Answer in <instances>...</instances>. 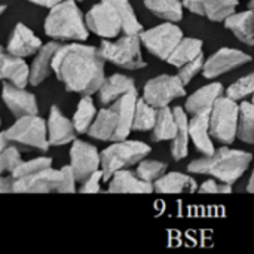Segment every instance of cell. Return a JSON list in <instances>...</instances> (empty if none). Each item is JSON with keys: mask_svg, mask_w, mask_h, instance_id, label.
Returning a JSON list of instances; mask_svg holds the SVG:
<instances>
[{"mask_svg": "<svg viewBox=\"0 0 254 254\" xmlns=\"http://www.w3.org/2000/svg\"><path fill=\"white\" fill-rule=\"evenodd\" d=\"M104 64L106 60L98 48L71 42L60 45L52 58V71L65 91L92 95L100 89L106 77Z\"/></svg>", "mask_w": 254, "mask_h": 254, "instance_id": "6da1fadb", "label": "cell"}, {"mask_svg": "<svg viewBox=\"0 0 254 254\" xmlns=\"http://www.w3.org/2000/svg\"><path fill=\"white\" fill-rule=\"evenodd\" d=\"M85 21L88 30L101 39L140 34L144 28L129 0H100L85 13Z\"/></svg>", "mask_w": 254, "mask_h": 254, "instance_id": "7a4b0ae2", "label": "cell"}, {"mask_svg": "<svg viewBox=\"0 0 254 254\" xmlns=\"http://www.w3.org/2000/svg\"><path fill=\"white\" fill-rule=\"evenodd\" d=\"M137 98L138 91L127 92L110 106L98 110L88 129V135L100 141H119L128 138L132 131V116Z\"/></svg>", "mask_w": 254, "mask_h": 254, "instance_id": "3957f363", "label": "cell"}, {"mask_svg": "<svg viewBox=\"0 0 254 254\" xmlns=\"http://www.w3.org/2000/svg\"><path fill=\"white\" fill-rule=\"evenodd\" d=\"M253 161V155L246 150L231 149L228 144H223L220 149H216L213 155L201 156L193 159L188 165L190 174L210 176L223 183L234 185L237 183L249 170Z\"/></svg>", "mask_w": 254, "mask_h": 254, "instance_id": "277c9868", "label": "cell"}, {"mask_svg": "<svg viewBox=\"0 0 254 254\" xmlns=\"http://www.w3.org/2000/svg\"><path fill=\"white\" fill-rule=\"evenodd\" d=\"M45 34L57 42H85L89 30L76 0H61L49 9L43 24Z\"/></svg>", "mask_w": 254, "mask_h": 254, "instance_id": "5b68a950", "label": "cell"}, {"mask_svg": "<svg viewBox=\"0 0 254 254\" xmlns=\"http://www.w3.org/2000/svg\"><path fill=\"white\" fill-rule=\"evenodd\" d=\"M7 146H15L21 150L48 152V129L46 121L39 115H25L16 118L7 129L0 132V152Z\"/></svg>", "mask_w": 254, "mask_h": 254, "instance_id": "8992f818", "label": "cell"}, {"mask_svg": "<svg viewBox=\"0 0 254 254\" xmlns=\"http://www.w3.org/2000/svg\"><path fill=\"white\" fill-rule=\"evenodd\" d=\"M76 179L70 165L61 170L52 167L43 168L30 176H24L13 182V192L16 193H73L76 192Z\"/></svg>", "mask_w": 254, "mask_h": 254, "instance_id": "52a82bcc", "label": "cell"}, {"mask_svg": "<svg viewBox=\"0 0 254 254\" xmlns=\"http://www.w3.org/2000/svg\"><path fill=\"white\" fill-rule=\"evenodd\" d=\"M150 152V146L138 140L125 138L113 141V144H110L100 153V168L103 171V180L109 182L116 171L137 165L141 159L147 158Z\"/></svg>", "mask_w": 254, "mask_h": 254, "instance_id": "ba28073f", "label": "cell"}, {"mask_svg": "<svg viewBox=\"0 0 254 254\" xmlns=\"http://www.w3.org/2000/svg\"><path fill=\"white\" fill-rule=\"evenodd\" d=\"M98 49L106 61L121 68L140 70L147 65L141 55L138 34H122L121 37H116V40L103 39Z\"/></svg>", "mask_w": 254, "mask_h": 254, "instance_id": "9c48e42d", "label": "cell"}, {"mask_svg": "<svg viewBox=\"0 0 254 254\" xmlns=\"http://www.w3.org/2000/svg\"><path fill=\"white\" fill-rule=\"evenodd\" d=\"M240 103L222 95L210 110V134L222 144H232L237 140Z\"/></svg>", "mask_w": 254, "mask_h": 254, "instance_id": "30bf717a", "label": "cell"}, {"mask_svg": "<svg viewBox=\"0 0 254 254\" xmlns=\"http://www.w3.org/2000/svg\"><path fill=\"white\" fill-rule=\"evenodd\" d=\"M141 46H144L153 57L167 61L177 43L185 37L183 30L171 21H165L149 30H143L140 34Z\"/></svg>", "mask_w": 254, "mask_h": 254, "instance_id": "8fae6325", "label": "cell"}, {"mask_svg": "<svg viewBox=\"0 0 254 254\" xmlns=\"http://www.w3.org/2000/svg\"><path fill=\"white\" fill-rule=\"evenodd\" d=\"M186 95V85L173 74H159L146 82L143 98L156 109L170 106L174 100Z\"/></svg>", "mask_w": 254, "mask_h": 254, "instance_id": "7c38bea8", "label": "cell"}, {"mask_svg": "<svg viewBox=\"0 0 254 254\" xmlns=\"http://www.w3.org/2000/svg\"><path fill=\"white\" fill-rule=\"evenodd\" d=\"M252 55L243 52L237 48H220L208 60L204 61L202 76L205 79H216L222 74H226L235 68L243 67L252 61Z\"/></svg>", "mask_w": 254, "mask_h": 254, "instance_id": "4fadbf2b", "label": "cell"}, {"mask_svg": "<svg viewBox=\"0 0 254 254\" xmlns=\"http://www.w3.org/2000/svg\"><path fill=\"white\" fill-rule=\"evenodd\" d=\"M100 152L97 147L83 140H73L70 149V168L77 183H82L94 171L100 170Z\"/></svg>", "mask_w": 254, "mask_h": 254, "instance_id": "5bb4252c", "label": "cell"}, {"mask_svg": "<svg viewBox=\"0 0 254 254\" xmlns=\"http://www.w3.org/2000/svg\"><path fill=\"white\" fill-rule=\"evenodd\" d=\"M1 100L15 118L39 113L36 95L25 91V88H18L4 82L1 86Z\"/></svg>", "mask_w": 254, "mask_h": 254, "instance_id": "9a60e30c", "label": "cell"}, {"mask_svg": "<svg viewBox=\"0 0 254 254\" xmlns=\"http://www.w3.org/2000/svg\"><path fill=\"white\" fill-rule=\"evenodd\" d=\"M46 129H48L49 146H64V144L71 143L77 137L73 121L65 118L61 113L60 107H57V106L51 107Z\"/></svg>", "mask_w": 254, "mask_h": 254, "instance_id": "2e32d148", "label": "cell"}, {"mask_svg": "<svg viewBox=\"0 0 254 254\" xmlns=\"http://www.w3.org/2000/svg\"><path fill=\"white\" fill-rule=\"evenodd\" d=\"M42 46L43 43L40 37H37L31 31V28H28L25 24L18 22L13 28V33L9 37V42L6 45V52L15 57L27 58V57L34 55Z\"/></svg>", "mask_w": 254, "mask_h": 254, "instance_id": "e0dca14e", "label": "cell"}, {"mask_svg": "<svg viewBox=\"0 0 254 254\" xmlns=\"http://www.w3.org/2000/svg\"><path fill=\"white\" fill-rule=\"evenodd\" d=\"M189 137L201 155L208 156L214 153V140L210 134V112H202L189 118Z\"/></svg>", "mask_w": 254, "mask_h": 254, "instance_id": "ac0fdd59", "label": "cell"}, {"mask_svg": "<svg viewBox=\"0 0 254 254\" xmlns=\"http://www.w3.org/2000/svg\"><path fill=\"white\" fill-rule=\"evenodd\" d=\"M0 80H4L18 88H25L30 83V65L21 57H15L9 52H1Z\"/></svg>", "mask_w": 254, "mask_h": 254, "instance_id": "d6986e66", "label": "cell"}, {"mask_svg": "<svg viewBox=\"0 0 254 254\" xmlns=\"http://www.w3.org/2000/svg\"><path fill=\"white\" fill-rule=\"evenodd\" d=\"M225 95L223 85L220 82H211L208 85L201 86L193 94H190L185 103V110L189 116L198 115L202 112H210L217 98Z\"/></svg>", "mask_w": 254, "mask_h": 254, "instance_id": "ffe728a7", "label": "cell"}, {"mask_svg": "<svg viewBox=\"0 0 254 254\" xmlns=\"http://www.w3.org/2000/svg\"><path fill=\"white\" fill-rule=\"evenodd\" d=\"M107 192L110 193H152L153 185L141 180L135 171H131L128 168L116 171L110 180Z\"/></svg>", "mask_w": 254, "mask_h": 254, "instance_id": "44dd1931", "label": "cell"}, {"mask_svg": "<svg viewBox=\"0 0 254 254\" xmlns=\"http://www.w3.org/2000/svg\"><path fill=\"white\" fill-rule=\"evenodd\" d=\"M60 48V42L52 40L43 45L37 52L30 65V85L39 86L52 73V58Z\"/></svg>", "mask_w": 254, "mask_h": 254, "instance_id": "7402d4cb", "label": "cell"}, {"mask_svg": "<svg viewBox=\"0 0 254 254\" xmlns=\"http://www.w3.org/2000/svg\"><path fill=\"white\" fill-rule=\"evenodd\" d=\"M132 91H137L134 79H131L125 74H121V73H115L109 77H104V80L97 92H98L100 103L106 107V106H110L113 101H116L124 94L132 92Z\"/></svg>", "mask_w": 254, "mask_h": 254, "instance_id": "603a6c76", "label": "cell"}, {"mask_svg": "<svg viewBox=\"0 0 254 254\" xmlns=\"http://www.w3.org/2000/svg\"><path fill=\"white\" fill-rule=\"evenodd\" d=\"M198 189L196 180L185 173H165L153 183V192L158 193H195Z\"/></svg>", "mask_w": 254, "mask_h": 254, "instance_id": "cb8c5ba5", "label": "cell"}, {"mask_svg": "<svg viewBox=\"0 0 254 254\" xmlns=\"http://www.w3.org/2000/svg\"><path fill=\"white\" fill-rule=\"evenodd\" d=\"M223 22L225 27L229 31H232L240 42H243L247 46H254V10H235Z\"/></svg>", "mask_w": 254, "mask_h": 254, "instance_id": "d4e9b609", "label": "cell"}, {"mask_svg": "<svg viewBox=\"0 0 254 254\" xmlns=\"http://www.w3.org/2000/svg\"><path fill=\"white\" fill-rule=\"evenodd\" d=\"M174 115L177 121V131L174 138L171 140V156L174 161H182L189 155V115L185 107H174Z\"/></svg>", "mask_w": 254, "mask_h": 254, "instance_id": "484cf974", "label": "cell"}, {"mask_svg": "<svg viewBox=\"0 0 254 254\" xmlns=\"http://www.w3.org/2000/svg\"><path fill=\"white\" fill-rule=\"evenodd\" d=\"M202 48H204V42L201 39L196 37H183L177 46L174 48V51L171 52V55L167 58V63L176 68L182 67L183 64L189 63L190 60L196 58L198 55L202 54Z\"/></svg>", "mask_w": 254, "mask_h": 254, "instance_id": "4316f807", "label": "cell"}, {"mask_svg": "<svg viewBox=\"0 0 254 254\" xmlns=\"http://www.w3.org/2000/svg\"><path fill=\"white\" fill-rule=\"evenodd\" d=\"M177 131V121L174 110L170 106L158 109L156 122L152 128V140L155 143L159 141H171Z\"/></svg>", "mask_w": 254, "mask_h": 254, "instance_id": "83f0119b", "label": "cell"}, {"mask_svg": "<svg viewBox=\"0 0 254 254\" xmlns=\"http://www.w3.org/2000/svg\"><path fill=\"white\" fill-rule=\"evenodd\" d=\"M144 6L164 21L179 22L183 18L185 7L182 0H144Z\"/></svg>", "mask_w": 254, "mask_h": 254, "instance_id": "f1b7e54d", "label": "cell"}, {"mask_svg": "<svg viewBox=\"0 0 254 254\" xmlns=\"http://www.w3.org/2000/svg\"><path fill=\"white\" fill-rule=\"evenodd\" d=\"M98 110L95 107V103L91 95H82V98L77 103L76 112L73 115V125L76 128V132L83 135L88 134L89 127L92 125Z\"/></svg>", "mask_w": 254, "mask_h": 254, "instance_id": "f546056e", "label": "cell"}, {"mask_svg": "<svg viewBox=\"0 0 254 254\" xmlns=\"http://www.w3.org/2000/svg\"><path fill=\"white\" fill-rule=\"evenodd\" d=\"M156 115L158 109L149 104L143 97H138L132 116V131H152L156 122Z\"/></svg>", "mask_w": 254, "mask_h": 254, "instance_id": "4dcf8cb0", "label": "cell"}, {"mask_svg": "<svg viewBox=\"0 0 254 254\" xmlns=\"http://www.w3.org/2000/svg\"><path fill=\"white\" fill-rule=\"evenodd\" d=\"M237 138L247 144H254V103L243 100L240 103V118Z\"/></svg>", "mask_w": 254, "mask_h": 254, "instance_id": "1f68e13d", "label": "cell"}, {"mask_svg": "<svg viewBox=\"0 0 254 254\" xmlns=\"http://www.w3.org/2000/svg\"><path fill=\"white\" fill-rule=\"evenodd\" d=\"M240 4V0H205L204 15L213 22H223L229 15H232Z\"/></svg>", "mask_w": 254, "mask_h": 254, "instance_id": "d6a6232c", "label": "cell"}, {"mask_svg": "<svg viewBox=\"0 0 254 254\" xmlns=\"http://www.w3.org/2000/svg\"><path fill=\"white\" fill-rule=\"evenodd\" d=\"M168 170V165L165 162H161V161H153V159H141L138 164H137V170H135V174L147 182V183H155L159 177H162Z\"/></svg>", "mask_w": 254, "mask_h": 254, "instance_id": "836d02e7", "label": "cell"}, {"mask_svg": "<svg viewBox=\"0 0 254 254\" xmlns=\"http://www.w3.org/2000/svg\"><path fill=\"white\" fill-rule=\"evenodd\" d=\"M254 94V71L249 73L247 76L235 80L234 83L229 85V88L225 91V95L240 101V100H246L247 97L253 95Z\"/></svg>", "mask_w": 254, "mask_h": 254, "instance_id": "e575fe53", "label": "cell"}, {"mask_svg": "<svg viewBox=\"0 0 254 254\" xmlns=\"http://www.w3.org/2000/svg\"><path fill=\"white\" fill-rule=\"evenodd\" d=\"M48 167H52V159L46 158V156H40V158L30 159V161H21L18 164V167L12 171L10 176L13 177V180H16V179L24 177V176H30L33 173H37L43 168H48Z\"/></svg>", "mask_w": 254, "mask_h": 254, "instance_id": "d590c367", "label": "cell"}, {"mask_svg": "<svg viewBox=\"0 0 254 254\" xmlns=\"http://www.w3.org/2000/svg\"><path fill=\"white\" fill-rule=\"evenodd\" d=\"M204 54L198 55L196 58L190 60L189 63L183 64L182 67H179V79L185 83V85H189L199 73H202V68H204Z\"/></svg>", "mask_w": 254, "mask_h": 254, "instance_id": "8d00e7d4", "label": "cell"}, {"mask_svg": "<svg viewBox=\"0 0 254 254\" xmlns=\"http://www.w3.org/2000/svg\"><path fill=\"white\" fill-rule=\"evenodd\" d=\"M22 161L19 149L15 146H7L0 152V176H4L6 173L12 174V171L18 167V164Z\"/></svg>", "mask_w": 254, "mask_h": 254, "instance_id": "74e56055", "label": "cell"}, {"mask_svg": "<svg viewBox=\"0 0 254 254\" xmlns=\"http://www.w3.org/2000/svg\"><path fill=\"white\" fill-rule=\"evenodd\" d=\"M198 193H204V195H219V193H232L234 188L229 183H223L220 180L216 179H208L205 180L201 186H198L196 189Z\"/></svg>", "mask_w": 254, "mask_h": 254, "instance_id": "f35d334b", "label": "cell"}, {"mask_svg": "<svg viewBox=\"0 0 254 254\" xmlns=\"http://www.w3.org/2000/svg\"><path fill=\"white\" fill-rule=\"evenodd\" d=\"M101 180H103V171L101 168L94 171L91 176H88L83 182L82 186L79 189L80 193H97L101 192Z\"/></svg>", "mask_w": 254, "mask_h": 254, "instance_id": "ab89813d", "label": "cell"}, {"mask_svg": "<svg viewBox=\"0 0 254 254\" xmlns=\"http://www.w3.org/2000/svg\"><path fill=\"white\" fill-rule=\"evenodd\" d=\"M183 1V7L188 9L189 12L202 16L204 15V1L205 0H182Z\"/></svg>", "mask_w": 254, "mask_h": 254, "instance_id": "60d3db41", "label": "cell"}, {"mask_svg": "<svg viewBox=\"0 0 254 254\" xmlns=\"http://www.w3.org/2000/svg\"><path fill=\"white\" fill-rule=\"evenodd\" d=\"M13 177L9 174L6 176H0V193H10L13 192Z\"/></svg>", "mask_w": 254, "mask_h": 254, "instance_id": "b9f144b4", "label": "cell"}, {"mask_svg": "<svg viewBox=\"0 0 254 254\" xmlns=\"http://www.w3.org/2000/svg\"><path fill=\"white\" fill-rule=\"evenodd\" d=\"M30 3H34L37 6H42V7H48L51 9L52 6H55L57 3H60L61 0H28Z\"/></svg>", "mask_w": 254, "mask_h": 254, "instance_id": "7bdbcfd3", "label": "cell"}, {"mask_svg": "<svg viewBox=\"0 0 254 254\" xmlns=\"http://www.w3.org/2000/svg\"><path fill=\"white\" fill-rule=\"evenodd\" d=\"M247 192L254 193V167L253 171H252V176H250V179H249V183H247Z\"/></svg>", "mask_w": 254, "mask_h": 254, "instance_id": "ee69618b", "label": "cell"}, {"mask_svg": "<svg viewBox=\"0 0 254 254\" xmlns=\"http://www.w3.org/2000/svg\"><path fill=\"white\" fill-rule=\"evenodd\" d=\"M6 9H7V6H6V4H0V16L4 13V10H6Z\"/></svg>", "mask_w": 254, "mask_h": 254, "instance_id": "f6af8a7d", "label": "cell"}, {"mask_svg": "<svg viewBox=\"0 0 254 254\" xmlns=\"http://www.w3.org/2000/svg\"><path fill=\"white\" fill-rule=\"evenodd\" d=\"M249 9L254 10V0H250V1H249Z\"/></svg>", "mask_w": 254, "mask_h": 254, "instance_id": "bcb514c9", "label": "cell"}, {"mask_svg": "<svg viewBox=\"0 0 254 254\" xmlns=\"http://www.w3.org/2000/svg\"><path fill=\"white\" fill-rule=\"evenodd\" d=\"M1 52H4V49H3V46L0 45V54H1Z\"/></svg>", "mask_w": 254, "mask_h": 254, "instance_id": "7dc6e473", "label": "cell"}, {"mask_svg": "<svg viewBox=\"0 0 254 254\" xmlns=\"http://www.w3.org/2000/svg\"><path fill=\"white\" fill-rule=\"evenodd\" d=\"M252 101H253V103H254V94H253V95H252Z\"/></svg>", "mask_w": 254, "mask_h": 254, "instance_id": "c3c4849f", "label": "cell"}, {"mask_svg": "<svg viewBox=\"0 0 254 254\" xmlns=\"http://www.w3.org/2000/svg\"><path fill=\"white\" fill-rule=\"evenodd\" d=\"M0 127H1V118H0Z\"/></svg>", "mask_w": 254, "mask_h": 254, "instance_id": "681fc988", "label": "cell"}, {"mask_svg": "<svg viewBox=\"0 0 254 254\" xmlns=\"http://www.w3.org/2000/svg\"><path fill=\"white\" fill-rule=\"evenodd\" d=\"M76 1H83V0H76Z\"/></svg>", "mask_w": 254, "mask_h": 254, "instance_id": "f907efd6", "label": "cell"}]
</instances>
